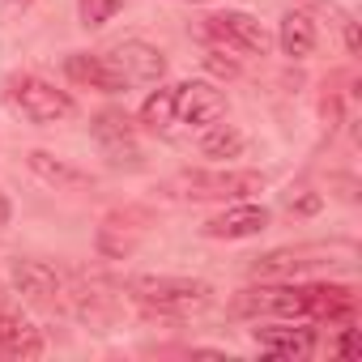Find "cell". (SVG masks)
Segmentation results:
<instances>
[{
  "label": "cell",
  "instance_id": "obj_6",
  "mask_svg": "<svg viewBox=\"0 0 362 362\" xmlns=\"http://www.w3.org/2000/svg\"><path fill=\"white\" fill-rule=\"evenodd\" d=\"M205 35H209L218 47H230V52H239V56H264V52H269L264 26H260L256 18H247V13H235V9L205 18Z\"/></svg>",
  "mask_w": 362,
  "mask_h": 362
},
{
  "label": "cell",
  "instance_id": "obj_4",
  "mask_svg": "<svg viewBox=\"0 0 362 362\" xmlns=\"http://www.w3.org/2000/svg\"><path fill=\"white\" fill-rule=\"evenodd\" d=\"M9 103H13L30 124H56V119H69V115L77 111V103H73L64 90H56L52 81L30 77V73L9 81Z\"/></svg>",
  "mask_w": 362,
  "mask_h": 362
},
{
  "label": "cell",
  "instance_id": "obj_24",
  "mask_svg": "<svg viewBox=\"0 0 362 362\" xmlns=\"http://www.w3.org/2000/svg\"><path fill=\"white\" fill-rule=\"evenodd\" d=\"M5 222H9V201L0 197V226H5Z\"/></svg>",
  "mask_w": 362,
  "mask_h": 362
},
{
  "label": "cell",
  "instance_id": "obj_13",
  "mask_svg": "<svg viewBox=\"0 0 362 362\" xmlns=\"http://www.w3.org/2000/svg\"><path fill=\"white\" fill-rule=\"evenodd\" d=\"M26 166L43 179V184H52L56 192H81V188L94 184L90 170H81V166H73V162H64V158H56L47 149H30L26 153Z\"/></svg>",
  "mask_w": 362,
  "mask_h": 362
},
{
  "label": "cell",
  "instance_id": "obj_2",
  "mask_svg": "<svg viewBox=\"0 0 362 362\" xmlns=\"http://www.w3.org/2000/svg\"><path fill=\"white\" fill-rule=\"evenodd\" d=\"M358 260V247L349 239H332V243H298V247H277V252H264L252 260V277L260 281H277V277H294L303 269H315V264H354Z\"/></svg>",
  "mask_w": 362,
  "mask_h": 362
},
{
  "label": "cell",
  "instance_id": "obj_1",
  "mask_svg": "<svg viewBox=\"0 0 362 362\" xmlns=\"http://www.w3.org/2000/svg\"><path fill=\"white\" fill-rule=\"evenodd\" d=\"M264 188L260 170H179L162 184V197L170 201H243Z\"/></svg>",
  "mask_w": 362,
  "mask_h": 362
},
{
  "label": "cell",
  "instance_id": "obj_26",
  "mask_svg": "<svg viewBox=\"0 0 362 362\" xmlns=\"http://www.w3.org/2000/svg\"><path fill=\"white\" fill-rule=\"evenodd\" d=\"M192 5H209V0H192Z\"/></svg>",
  "mask_w": 362,
  "mask_h": 362
},
{
  "label": "cell",
  "instance_id": "obj_5",
  "mask_svg": "<svg viewBox=\"0 0 362 362\" xmlns=\"http://www.w3.org/2000/svg\"><path fill=\"white\" fill-rule=\"evenodd\" d=\"M230 311L235 315H273V320H307V290L303 286H252V290H239Z\"/></svg>",
  "mask_w": 362,
  "mask_h": 362
},
{
  "label": "cell",
  "instance_id": "obj_21",
  "mask_svg": "<svg viewBox=\"0 0 362 362\" xmlns=\"http://www.w3.org/2000/svg\"><path fill=\"white\" fill-rule=\"evenodd\" d=\"M320 205H324V197H320V192H311V188H294V192L286 197V209H290V214H298V218L320 214Z\"/></svg>",
  "mask_w": 362,
  "mask_h": 362
},
{
  "label": "cell",
  "instance_id": "obj_10",
  "mask_svg": "<svg viewBox=\"0 0 362 362\" xmlns=\"http://www.w3.org/2000/svg\"><path fill=\"white\" fill-rule=\"evenodd\" d=\"M64 73H69L77 86L103 90V94H119V90H128V81H124V73L115 69V60H111V56L73 52V56H64Z\"/></svg>",
  "mask_w": 362,
  "mask_h": 362
},
{
  "label": "cell",
  "instance_id": "obj_17",
  "mask_svg": "<svg viewBox=\"0 0 362 362\" xmlns=\"http://www.w3.org/2000/svg\"><path fill=\"white\" fill-rule=\"evenodd\" d=\"M277 43L290 60H307L315 52V22L307 13H286L281 18V30H277Z\"/></svg>",
  "mask_w": 362,
  "mask_h": 362
},
{
  "label": "cell",
  "instance_id": "obj_11",
  "mask_svg": "<svg viewBox=\"0 0 362 362\" xmlns=\"http://www.w3.org/2000/svg\"><path fill=\"white\" fill-rule=\"evenodd\" d=\"M269 209L264 205H230L226 214H218V218H209L205 226H201V235L205 239H252V235H260V230H269Z\"/></svg>",
  "mask_w": 362,
  "mask_h": 362
},
{
  "label": "cell",
  "instance_id": "obj_9",
  "mask_svg": "<svg viewBox=\"0 0 362 362\" xmlns=\"http://www.w3.org/2000/svg\"><path fill=\"white\" fill-rule=\"evenodd\" d=\"M115 69L124 73L128 86H149V81H162L166 77V56L153 47V43H141V39H128L111 52Z\"/></svg>",
  "mask_w": 362,
  "mask_h": 362
},
{
  "label": "cell",
  "instance_id": "obj_16",
  "mask_svg": "<svg viewBox=\"0 0 362 362\" xmlns=\"http://www.w3.org/2000/svg\"><path fill=\"white\" fill-rule=\"evenodd\" d=\"M307 290V320H349L354 290L349 286H303Z\"/></svg>",
  "mask_w": 362,
  "mask_h": 362
},
{
  "label": "cell",
  "instance_id": "obj_22",
  "mask_svg": "<svg viewBox=\"0 0 362 362\" xmlns=\"http://www.w3.org/2000/svg\"><path fill=\"white\" fill-rule=\"evenodd\" d=\"M362 354V332L358 328H345V337H341V358H358Z\"/></svg>",
  "mask_w": 362,
  "mask_h": 362
},
{
  "label": "cell",
  "instance_id": "obj_3",
  "mask_svg": "<svg viewBox=\"0 0 362 362\" xmlns=\"http://www.w3.org/2000/svg\"><path fill=\"white\" fill-rule=\"evenodd\" d=\"M128 294L145 307H158V311H197L209 303L214 286L209 281H197V277H166V273H141V277H128Z\"/></svg>",
  "mask_w": 362,
  "mask_h": 362
},
{
  "label": "cell",
  "instance_id": "obj_19",
  "mask_svg": "<svg viewBox=\"0 0 362 362\" xmlns=\"http://www.w3.org/2000/svg\"><path fill=\"white\" fill-rule=\"evenodd\" d=\"M175 98H179V86L153 90V94L145 98V107H141V124L153 128V132H166V128L175 124Z\"/></svg>",
  "mask_w": 362,
  "mask_h": 362
},
{
  "label": "cell",
  "instance_id": "obj_14",
  "mask_svg": "<svg viewBox=\"0 0 362 362\" xmlns=\"http://www.w3.org/2000/svg\"><path fill=\"white\" fill-rule=\"evenodd\" d=\"M9 277H13V286H18L26 298H35V303H56V298L64 294L60 273H56L52 264H43V260H13Z\"/></svg>",
  "mask_w": 362,
  "mask_h": 362
},
{
  "label": "cell",
  "instance_id": "obj_7",
  "mask_svg": "<svg viewBox=\"0 0 362 362\" xmlns=\"http://www.w3.org/2000/svg\"><path fill=\"white\" fill-rule=\"evenodd\" d=\"M94 141L98 149L107 153L111 166H128V170H141V145H136V128L124 111H103L94 115Z\"/></svg>",
  "mask_w": 362,
  "mask_h": 362
},
{
  "label": "cell",
  "instance_id": "obj_20",
  "mask_svg": "<svg viewBox=\"0 0 362 362\" xmlns=\"http://www.w3.org/2000/svg\"><path fill=\"white\" fill-rule=\"evenodd\" d=\"M77 5H81V26H107L124 9V0H77Z\"/></svg>",
  "mask_w": 362,
  "mask_h": 362
},
{
  "label": "cell",
  "instance_id": "obj_15",
  "mask_svg": "<svg viewBox=\"0 0 362 362\" xmlns=\"http://www.w3.org/2000/svg\"><path fill=\"white\" fill-rule=\"evenodd\" d=\"M0 349L13 358H39L43 354V332L22 320L18 311H0Z\"/></svg>",
  "mask_w": 362,
  "mask_h": 362
},
{
  "label": "cell",
  "instance_id": "obj_12",
  "mask_svg": "<svg viewBox=\"0 0 362 362\" xmlns=\"http://www.w3.org/2000/svg\"><path fill=\"white\" fill-rule=\"evenodd\" d=\"M252 341L273 358H311L315 354V332L294 328V324H260V328H252Z\"/></svg>",
  "mask_w": 362,
  "mask_h": 362
},
{
  "label": "cell",
  "instance_id": "obj_23",
  "mask_svg": "<svg viewBox=\"0 0 362 362\" xmlns=\"http://www.w3.org/2000/svg\"><path fill=\"white\" fill-rule=\"evenodd\" d=\"M205 64H209V69H218V73H226V77H235V73H239V64H235V60H222V52H209V56H205Z\"/></svg>",
  "mask_w": 362,
  "mask_h": 362
},
{
  "label": "cell",
  "instance_id": "obj_25",
  "mask_svg": "<svg viewBox=\"0 0 362 362\" xmlns=\"http://www.w3.org/2000/svg\"><path fill=\"white\" fill-rule=\"evenodd\" d=\"M13 5H30V0H13Z\"/></svg>",
  "mask_w": 362,
  "mask_h": 362
},
{
  "label": "cell",
  "instance_id": "obj_8",
  "mask_svg": "<svg viewBox=\"0 0 362 362\" xmlns=\"http://www.w3.org/2000/svg\"><path fill=\"white\" fill-rule=\"evenodd\" d=\"M226 115V94L209 81H184L175 98V119L188 128H209Z\"/></svg>",
  "mask_w": 362,
  "mask_h": 362
},
{
  "label": "cell",
  "instance_id": "obj_18",
  "mask_svg": "<svg viewBox=\"0 0 362 362\" xmlns=\"http://www.w3.org/2000/svg\"><path fill=\"white\" fill-rule=\"evenodd\" d=\"M247 149V132L239 124H209L201 136V153L205 158H239Z\"/></svg>",
  "mask_w": 362,
  "mask_h": 362
}]
</instances>
